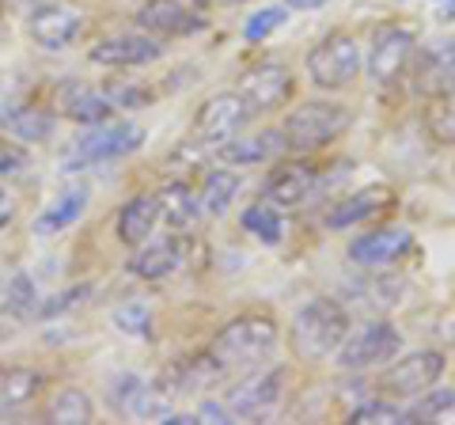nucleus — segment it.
Masks as SVG:
<instances>
[{
    "instance_id": "obj_28",
    "label": "nucleus",
    "mask_w": 455,
    "mask_h": 425,
    "mask_svg": "<svg viewBox=\"0 0 455 425\" xmlns=\"http://www.w3.org/2000/svg\"><path fill=\"white\" fill-rule=\"evenodd\" d=\"M46 418L53 425H88L95 418V403L88 399V391H80V388H61L50 399L46 406Z\"/></svg>"
},
{
    "instance_id": "obj_36",
    "label": "nucleus",
    "mask_w": 455,
    "mask_h": 425,
    "mask_svg": "<svg viewBox=\"0 0 455 425\" xmlns=\"http://www.w3.org/2000/svg\"><path fill=\"white\" fill-rule=\"evenodd\" d=\"M114 323H118V331L125 334H140V338H148L152 334V316H148V308L145 304H122L118 311H114Z\"/></svg>"
},
{
    "instance_id": "obj_2",
    "label": "nucleus",
    "mask_w": 455,
    "mask_h": 425,
    "mask_svg": "<svg viewBox=\"0 0 455 425\" xmlns=\"http://www.w3.org/2000/svg\"><path fill=\"white\" fill-rule=\"evenodd\" d=\"M274 346H277V323L266 311H247V316H235L224 323L217 338H212L209 353L232 373V368H243V365H259L262 357L274 353Z\"/></svg>"
},
{
    "instance_id": "obj_23",
    "label": "nucleus",
    "mask_w": 455,
    "mask_h": 425,
    "mask_svg": "<svg viewBox=\"0 0 455 425\" xmlns=\"http://www.w3.org/2000/svg\"><path fill=\"white\" fill-rule=\"evenodd\" d=\"M88 182H73V187H65L61 197L46 209V212H38V221H35V232L38 236H53V232H65L68 224H76L84 217V209H88Z\"/></svg>"
},
{
    "instance_id": "obj_22",
    "label": "nucleus",
    "mask_w": 455,
    "mask_h": 425,
    "mask_svg": "<svg viewBox=\"0 0 455 425\" xmlns=\"http://www.w3.org/2000/svg\"><path fill=\"white\" fill-rule=\"evenodd\" d=\"M383 205H391V190L387 187H364L357 194H349L346 202H338L331 212H326V229H353V224H361L368 217H376Z\"/></svg>"
},
{
    "instance_id": "obj_7",
    "label": "nucleus",
    "mask_w": 455,
    "mask_h": 425,
    "mask_svg": "<svg viewBox=\"0 0 455 425\" xmlns=\"http://www.w3.org/2000/svg\"><path fill=\"white\" fill-rule=\"evenodd\" d=\"M398 349H403V334H398L387 319L368 323L357 334H349L346 342L338 346V365L346 373H361V368H372L383 361H395Z\"/></svg>"
},
{
    "instance_id": "obj_5",
    "label": "nucleus",
    "mask_w": 455,
    "mask_h": 425,
    "mask_svg": "<svg viewBox=\"0 0 455 425\" xmlns=\"http://www.w3.org/2000/svg\"><path fill=\"white\" fill-rule=\"evenodd\" d=\"M444 368H448V361H444V353H440V349H414L410 357L383 368L376 388H379L383 399L410 403V399H418L421 391L436 388L440 376H444Z\"/></svg>"
},
{
    "instance_id": "obj_13",
    "label": "nucleus",
    "mask_w": 455,
    "mask_h": 425,
    "mask_svg": "<svg viewBox=\"0 0 455 425\" xmlns=\"http://www.w3.org/2000/svg\"><path fill=\"white\" fill-rule=\"evenodd\" d=\"M284 365H274V368H266V373L259 376H251L243 380L239 388L228 391V414L232 418H266L269 410H274L281 403V395H284Z\"/></svg>"
},
{
    "instance_id": "obj_1",
    "label": "nucleus",
    "mask_w": 455,
    "mask_h": 425,
    "mask_svg": "<svg viewBox=\"0 0 455 425\" xmlns=\"http://www.w3.org/2000/svg\"><path fill=\"white\" fill-rule=\"evenodd\" d=\"M349 338V308L331 296L307 301L292 319V353L300 361H326Z\"/></svg>"
},
{
    "instance_id": "obj_19",
    "label": "nucleus",
    "mask_w": 455,
    "mask_h": 425,
    "mask_svg": "<svg viewBox=\"0 0 455 425\" xmlns=\"http://www.w3.org/2000/svg\"><path fill=\"white\" fill-rule=\"evenodd\" d=\"M182 266V239L179 236H164L156 239V244H145L133 262H130V274L140 277V281H164L171 277Z\"/></svg>"
},
{
    "instance_id": "obj_31",
    "label": "nucleus",
    "mask_w": 455,
    "mask_h": 425,
    "mask_svg": "<svg viewBox=\"0 0 455 425\" xmlns=\"http://www.w3.org/2000/svg\"><path fill=\"white\" fill-rule=\"evenodd\" d=\"M425 130L436 145H455V88L433 95V107L425 115Z\"/></svg>"
},
{
    "instance_id": "obj_35",
    "label": "nucleus",
    "mask_w": 455,
    "mask_h": 425,
    "mask_svg": "<svg viewBox=\"0 0 455 425\" xmlns=\"http://www.w3.org/2000/svg\"><path fill=\"white\" fill-rule=\"evenodd\" d=\"M284 12L289 8H259L254 16L243 23V38L247 42H262V38H269L277 31V27L284 23Z\"/></svg>"
},
{
    "instance_id": "obj_8",
    "label": "nucleus",
    "mask_w": 455,
    "mask_h": 425,
    "mask_svg": "<svg viewBox=\"0 0 455 425\" xmlns=\"http://www.w3.org/2000/svg\"><path fill=\"white\" fill-rule=\"evenodd\" d=\"M247 118H251L247 99L239 92H220V95H212V99H205V103L197 107L194 137L205 140V145H224V140H232L239 130H243Z\"/></svg>"
},
{
    "instance_id": "obj_10",
    "label": "nucleus",
    "mask_w": 455,
    "mask_h": 425,
    "mask_svg": "<svg viewBox=\"0 0 455 425\" xmlns=\"http://www.w3.org/2000/svg\"><path fill=\"white\" fill-rule=\"evenodd\" d=\"M137 23L156 38H194L209 27V20L190 0H148L137 12Z\"/></svg>"
},
{
    "instance_id": "obj_11",
    "label": "nucleus",
    "mask_w": 455,
    "mask_h": 425,
    "mask_svg": "<svg viewBox=\"0 0 455 425\" xmlns=\"http://www.w3.org/2000/svg\"><path fill=\"white\" fill-rule=\"evenodd\" d=\"M239 95L247 99L251 115H269V110H281L292 95V73L281 61H262L243 73L239 80Z\"/></svg>"
},
{
    "instance_id": "obj_39",
    "label": "nucleus",
    "mask_w": 455,
    "mask_h": 425,
    "mask_svg": "<svg viewBox=\"0 0 455 425\" xmlns=\"http://www.w3.org/2000/svg\"><path fill=\"white\" fill-rule=\"evenodd\" d=\"M12 212H16V202H12V194L0 187V232H4L8 224H12Z\"/></svg>"
},
{
    "instance_id": "obj_3",
    "label": "nucleus",
    "mask_w": 455,
    "mask_h": 425,
    "mask_svg": "<svg viewBox=\"0 0 455 425\" xmlns=\"http://www.w3.org/2000/svg\"><path fill=\"white\" fill-rule=\"evenodd\" d=\"M349 107L334 103V99H307L296 110H289L281 133H284V145L296 148V152H315L326 148L331 140H338L341 133L349 130Z\"/></svg>"
},
{
    "instance_id": "obj_32",
    "label": "nucleus",
    "mask_w": 455,
    "mask_h": 425,
    "mask_svg": "<svg viewBox=\"0 0 455 425\" xmlns=\"http://www.w3.org/2000/svg\"><path fill=\"white\" fill-rule=\"evenodd\" d=\"M38 308L42 304H38V289H35L31 274L16 270L8 277V285H4V311L8 316H16V319H31Z\"/></svg>"
},
{
    "instance_id": "obj_37",
    "label": "nucleus",
    "mask_w": 455,
    "mask_h": 425,
    "mask_svg": "<svg viewBox=\"0 0 455 425\" xmlns=\"http://www.w3.org/2000/svg\"><path fill=\"white\" fill-rule=\"evenodd\" d=\"M353 421H387V425H398L406 421V410L395 406V399H376V403H364L353 410Z\"/></svg>"
},
{
    "instance_id": "obj_17",
    "label": "nucleus",
    "mask_w": 455,
    "mask_h": 425,
    "mask_svg": "<svg viewBox=\"0 0 455 425\" xmlns=\"http://www.w3.org/2000/svg\"><path fill=\"white\" fill-rule=\"evenodd\" d=\"M414 80H418V92L425 95H440L455 88V38H440L421 53L414 65Z\"/></svg>"
},
{
    "instance_id": "obj_24",
    "label": "nucleus",
    "mask_w": 455,
    "mask_h": 425,
    "mask_svg": "<svg viewBox=\"0 0 455 425\" xmlns=\"http://www.w3.org/2000/svg\"><path fill=\"white\" fill-rule=\"evenodd\" d=\"M61 110H65V118H73L80 125H103L114 118V99L103 92L84 88V84H65Z\"/></svg>"
},
{
    "instance_id": "obj_43",
    "label": "nucleus",
    "mask_w": 455,
    "mask_h": 425,
    "mask_svg": "<svg viewBox=\"0 0 455 425\" xmlns=\"http://www.w3.org/2000/svg\"><path fill=\"white\" fill-rule=\"evenodd\" d=\"M190 4H212V0H190Z\"/></svg>"
},
{
    "instance_id": "obj_18",
    "label": "nucleus",
    "mask_w": 455,
    "mask_h": 425,
    "mask_svg": "<svg viewBox=\"0 0 455 425\" xmlns=\"http://www.w3.org/2000/svg\"><path fill=\"white\" fill-rule=\"evenodd\" d=\"M110 406L122 418H167V410L156 403V391L137 373H122L110 384Z\"/></svg>"
},
{
    "instance_id": "obj_38",
    "label": "nucleus",
    "mask_w": 455,
    "mask_h": 425,
    "mask_svg": "<svg viewBox=\"0 0 455 425\" xmlns=\"http://www.w3.org/2000/svg\"><path fill=\"white\" fill-rule=\"evenodd\" d=\"M23 167H27V148H20V140L12 137H0V179L16 175Z\"/></svg>"
},
{
    "instance_id": "obj_26",
    "label": "nucleus",
    "mask_w": 455,
    "mask_h": 425,
    "mask_svg": "<svg viewBox=\"0 0 455 425\" xmlns=\"http://www.w3.org/2000/svg\"><path fill=\"white\" fill-rule=\"evenodd\" d=\"M156 197H160V217L171 229H190V224H197V217H202V197H197L187 182H167Z\"/></svg>"
},
{
    "instance_id": "obj_21",
    "label": "nucleus",
    "mask_w": 455,
    "mask_h": 425,
    "mask_svg": "<svg viewBox=\"0 0 455 425\" xmlns=\"http://www.w3.org/2000/svg\"><path fill=\"white\" fill-rule=\"evenodd\" d=\"M42 391V373L35 368H23V365H12V368H0V421L20 414L23 406H31Z\"/></svg>"
},
{
    "instance_id": "obj_29",
    "label": "nucleus",
    "mask_w": 455,
    "mask_h": 425,
    "mask_svg": "<svg viewBox=\"0 0 455 425\" xmlns=\"http://www.w3.org/2000/svg\"><path fill=\"white\" fill-rule=\"evenodd\" d=\"M284 145V133H259L251 140H224L220 160L224 164H262Z\"/></svg>"
},
{
    "instance_id": "obj_15",
    "label": "nucleus",
    "mask_w": 455,
    "mask_h": 425,
    "mask_svg": "<svg viewBox=\"0 0 455 425\" xmlns=\"http://www.w3.org/2000/svg\"><path fill=\"white\" fill-rule=\"evenodd\" d=\"M315 164H307V160H281L274 172L266 175V202H274L281 209H292V205H300L304 197L315 190Z\"/></svg>"
},
{
    "instance_id": "obj_16",
    "label": "nucleus",
    "mask_w": 455,
    "mask_h": 425,
    "mask_svg": "<svg viewBox=\"0 0 455 425\" xmlns=\"http://www.w3.org/2000/svg\"><path fill=\"white\" fill-rule=\"evenodd\" d=\"M414 247V236L406 229H379V232H368L361 239L349 244V262L357 266H387V262H398L403 254Z\"/></svg>"
},
{
    "instance_id": "obj_42",
    "label": "nucleus",
    "mask_w": 455,
    "mask_h": 425,
    "mask_svg": "<svg viewBox=\"0 0 455 425\" xmlns=\"http://www.w3.org/2000/svg\"><path fill=\"white\" fill-rule=\"evenodd\" d=\"M0 31H4V4H0Z\"/></svg>"
},
{
    "instance_id": "obj_9",
    "label": "nucleus",
    "mask_w": 455,
    "mask_h": 425,
    "mask_svg": "<svg viewBox=\"0 0 455 425\" xmlns=\"http://www.w3.org/2000/svg\"><path fill=\"white\" fill-rule=\"evenodd\" d=\"M414 31L410 27H398L387 23L379 27L376 38H372V50H368V76H372L379 88H387L398 76L410 68V58H414Z\"/></svg>"
},
{
    "instance_id": "obj_6",
    "label": "nucleus",
    "mask_w": 455,
    "mask_h": 425,
    "mask_svg": "<svg viewBox=\"0 0 455 425\" xmlns=\"http://www.w3.org/2000/svg\"><path fill=\"white\" fill-rule=\"evenodd\" d=\"M140 140H145V130L133 125V122L88 125V133H84L73 145V152L65 156V167L73 172V167H92V164L122 160V156H130L133 148H140Z\"/></svg>"
},
{
    "instance_id": "obj_33",
    "label": "nucleus",
    "mask_w": 455,
    "mask_h": 425,
    "mask_svg": "<svg viewBox=\"0 0 455 425\" xmlns=\"http://www.w3.org/2000/svg\"><path fill=\"white\" fill-rule=\"evenodd\" d=\"M239 224H243L254 239H262L266 247L281 244V212L274 209V202H254L251 209H243Z\"/></svg>"
},
{
    "instance_id": "obj_30",
    "label": "nucleus",
    "mask_w": 455,
    "mask_h": 425,
    "mask_svg": "<svg viewBox=\"0 0 455 425\" xmlns=\"http://www.w3.org/2000/svg\"><path fill=\"white\" fill-rule=\"evenodd\" d=\"M239 187H243V179L235 172H209L202 182V209L212 212V217H220V212H228V205L235 202Z\"/></svg>"
},
{
    "instance_id": "obj_4",
    "label": "nucleus",
    "mask_w": 455,
    "mask_h": 425,
    "mask_svg": "<svg viewBox=\"0 0 455 425\" xmlns=\"http://www.w3.org/2000/svg\"><path fill=\"white\" fill-rule=\"evenodd\" d=\"M307 76L326 92H341L349 88L361 73V50L357 38L349 31H331L326 38H319L315 46L307 50Z\"/></svg>"
},
{
    "instance_id": "obj_12",
    "label": "nucleus",
    "mask_w": 455,
    "mask_h": 425,
    "mask_svg": "<svg viewBox=\"0 0 455 425\" xmlns=\"http://www.w3.org/2000/svg\"><path fill=\"white\" fill-rule=\"evenodd\" d=\"M88 58L95 65L107 68H137V65H152L164 58V42L148 35V31H125V35H110L99 38Z\"/></svg>"
},
{
    "instance_id": "obj_27",
    "label": "nucleus",
    "mask_w": 455,
    "mask_h": 425,
    "mask_svg": "<svg viewBox=\"0 0 455 425\" xmlns=\"http://www.w3.org/2000/svg\"><path fill=\"white\" fill-rule=\"evenodd\" d=\"M0 122H4V130L16 137V140H46L53 133L50 110L38 107V103H16V107H8L4 115H0Z\"/></svg>"
},
{
    "instance_id": "obj_40",
    "label": "nucleus",
    "mask_w": 455,
    "mask_h": 425,
    "mask_svg": "<svg viewBox=\"0 0 455 425\" xmlns=\"http://www.w3.org/2000/svg\"><path fill=\"white\" fill-rule=\"evenodd\" d=\"M197 418H209V421H228L232 414H228V406H217V403H205L202 410H197Z\"/></svg>"
},
{
    "instance_id": "obj_41",
    "label": "nucleus",
    "mask_w": 455,
    "mask_h": 425,
    "mask_svg": "<svg viewBox=\"0 0 455 425\" xmlns=\"http://www.w3.org/2000/svg\"><path fill=\"white\" fill-rule=\"evenodd\" d=\"M323 4H326V0H284V8H292V12H315Z\"/></svg>"
},
{
    "instance_id": "obj_34",
    "label": "nucleus",
    "mask_w": 455,
    "mask_h": 425,
    "mask_svg": "<svg viewBox=\"0 0 455 425\" xmlns=\"http://www.w3.org/2000/svg\"><path fill=\"white\" fill-rule=\"evenodd\" d=\"M455 406V391L451 388H440V391H421L418 399H410V406H406V421H429V418H436V414H444V410H451Z\"/></svg>"
},
{
    "instance_id": "obj_14",
    "label": "nucleus",
    "mask_w": 455,
    "mask_h": 425,
    "mask_svg": "<svg viewBox=\"0 0 455 425\" xmlns=\"http://www.w3.org/2000/svg\"><path fill=\"white\" fill-rule=\"evenodd\" d=\"M27 31H31L35 46L42 50H68L84 31V16L68 4H42L31 12Z\"/></svg>"
},
{
    "instance_id": "obj_25",
    "label": "nucleus",
    "mask_w": 455,
    "mask_h": 425,
    "mask_svg": "<svg viewBox=\"0 0 455 425\" xmlns=\"http://www.w3.org/2000/svg\"><path fill=\"white\" fill-rule=\"evenodd\" d=\"M224 376H228V368L212 357V353H202V357H187V361H179L175 368H171L167 384L182 395V391H205L212 384H220Z\"/></svg>"
},
{
    "instance_id": "obj_20",
    "label": "nucleus",
    "mask_w": 455,
    "mask_h": 425,
    "mask_svg": "<svg viewBox=\"0 0 455 425\" xmlns=\"http://www.w3.org/2000/svg\"><path fill=\"white\" fill-rule=\"evenodd\" d=\"M156 221H160V197L137 194L118 209V224H114V232H118V239L125 247H140L152 236Z\"/></svg>"
}]
</instances>
